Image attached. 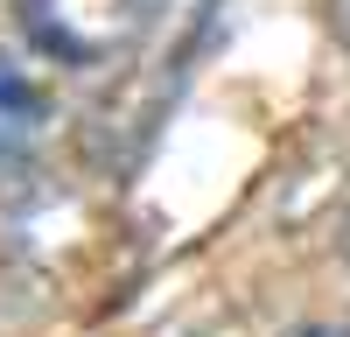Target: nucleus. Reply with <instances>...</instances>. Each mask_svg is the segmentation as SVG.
<instances>
[{
	"mask_svg": "<svg viewBox=\"0 0 350 337\" xmlns=\"http://www.w3.org/2000/svg\"><path fill=\"white\" fill-rule=\"evenodd\" d=\"M14 21L42 56H64V64H98L105 56V36L77 0H14Z\"/></svg>",
	"mask_w": 350,
	"mask_h": 337,
	"instance_id": "obj_2",
	"label": "nucleus"
},
{
	"mask_svg": "<svg viewBox=\"0 0 350 337\" xmlns=\"http://www.w3.org/2000/svg\"><path fill=\"white\" fill-rule=\"evenodd\" d=\"M301 337H350V316H315Z\"/></svg>",
	"mask_w": 350,
	"mask_h": 337,
	"instance_id": "obj_3",
	"label": "nucleus"
},
{
	"mask_svg": "<svg viewBox=\"0 0 350 337\" xmlns=\"http://www.w3.org/2000/svg\"><path fill=\"white\" fill-rule=\"evenodd\" d=\"M49 84L21 64V56H8L0 49V168H14L28 148L42 140V127H49Z\"/></svg>",
	"mask_w": 350,
	"mask_h": 337,
	"instance_id": "obj_1",
	"label": "nucleus"
}]
</instances>
